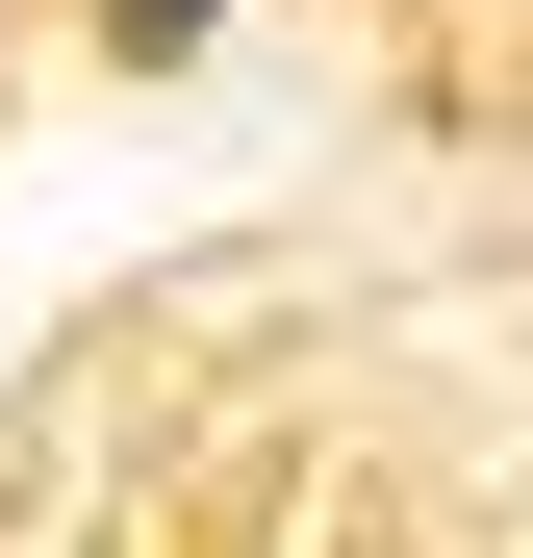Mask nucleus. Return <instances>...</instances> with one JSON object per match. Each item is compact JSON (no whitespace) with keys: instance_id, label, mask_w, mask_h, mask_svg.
<instances>
[{"instance_id":"obj_1","label":"nucleus","mask_w":533,"mask_h":558,"mask_svg":"<svg viewBox=\"0 0 533 558\" xmlns=\"http://www.w3.org/2000/svg\"><path fill=\"white\" fill-rule=\"evenodd\" d=\"M128 26H204V0H128Z\"/></svg>"}]
</instances>
